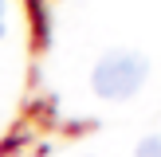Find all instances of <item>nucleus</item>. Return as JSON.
Masks as SVG:
<instances>
[{
    "label": "nucleus",
    "instance_id": "obj_1",
    "mask_svg": "<svg viewBox=\"0 0 161 157\" xmlns=\"http://www.w3.org/2000/svg\"><path fill=\"white\" fill-rule=\"evenodd\" d=\"M149 78V63L138 51H110L94 63V94L98 98H130L142 83Z\"/></svg>",
    "mask_w": 161,
    "mask_h": 157
},
{
    "label": "nucleus",
    "instance_id": "obj_3",
    "mask_svg": "<svg viewBox=\"0 0 161 157\" xmlns=\"http://www.w3.org/2000/svg\"><path fill=\"white\" fill-rule=\"evenodd\" d=\"M0 35H4V0H0Z\"/></svg>",
    "mask_w": 161,
    "mask_h": 157
},
{
    "label": "nucleus",
    "instance_id": "obj_2",
    "mask_svg": "<svg viewBox=\"0 0 161 157\" xmlns=\"http://www.w3.org/2000/svg\"><path fill=\"white\" fill-rule=\"evenodd\" d=\"M134 157H161V133H149V138H142L138 153Z\"/></svg>",
    "mask_w": 161,
    "mask_h": 157
}]
</instances>
